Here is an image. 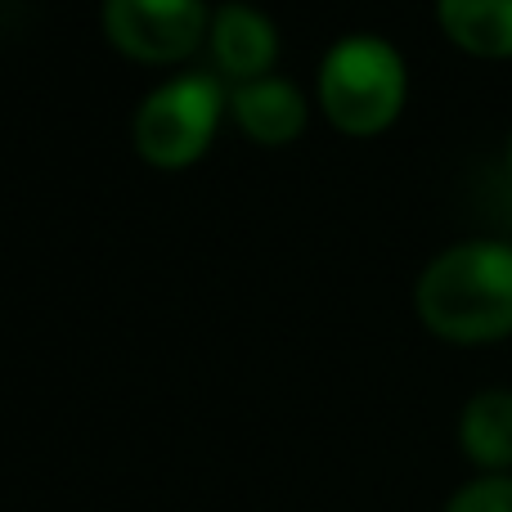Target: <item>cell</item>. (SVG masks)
<instances>
[{
	"instance_id": "5",
	"label": "cell",
	"mask_w": 512,
	"mask_h": 512,
	"mask_svg": "<svg viewBox=\"0 0 512 512\" xmlns=\"http://www.w3.org/2000/svg\"><path fill=\"white\" fill-rule=\"evenodd\" d=\"M207 41H212V59L221 63V72L234 77L239 86L270 77L274 59H279V32H274V23L256 5H243V0H225L216 9Z\"/></svg>"
},
{
	"instance_id": "2",
	"label": "cell",
	"mask_w": 512,
	"mask_h": 512,
	"mask_svg": "<svg viewBox=\"0 0 512 512\" xmlns=\"http://www.w3.org/2000/svg\"><path fill=\"white\" fill-rule=\"evenodd\" d=\"M409 95L405 59L369 32L342 36L319 63V108L342 135H378L400 117Z\"/></svg>"
},
{
	"instance_id": "6",
	"label": "cell",
	"mask_w": 512,
	"mask_h": 512,
	"mask_svg": "<svg viewBox=\"0 0 512 512\" xmlns=\"http://www.w3.org/2000/svg\"><path fill=\"white\" fill-rule=\"evenodd\" d=\"M230 113L256 144H292L306 131V95L283 77L248 81L230 95Z\"/></svg>"
},
{
	"instance_id": "3",
	"label": "cell",
	"mask_w": 512,
	"mask_h": 512,
	"mask_svg": "<svg viewBox=\"0 0 512 512\" xmlns=\"http://www.w3.org/2000/svg\"><path fill=\"white\" fill-rule=\"evenodd\" d=\"M225 113V90L207 72H180L162 81L131 122V140L149 167L180 171L207 153L216 135V122Z\"/></svg>"
},
{
	"instance_id": "1",
	"label": "cell",
	"mask_w": 512,
	"mask_h": 512,
	"mask_svg": "<svg viewBox=\"0 0 512 512\" xmlns=\"http://www.w3.org/2000/svg\"><path fill=\"white\" fill-rule=\"evenodd\" d=\"M414 310L445 342H499L512 333V243L472 239L432 256L414 288Z\"/></svg>"
},
{
	"instance_id": "8",
	"label": "cell",
	"mask_w": 512,
	"mask_h": 512,
	"mask_svg": "<svg viewBox=\"0 0 512 512\" xmlns=\"http://www.w3.org/2000/svg\"><path fill=\"white\" fill-rule=\"evenodd\" d=\"M445 36L477 59H512V0H436Z\"/></svg>"
},
{
	"instance_id": "7",
	"label": "cell",
	"mask_w": 512,
	"mask_h": 512,
	"mask_svg": "<svg viewBox=\"0 0 512 512\" xmlns=\"http://www.w3.org/2000/svg\"><path fill=\"white\" fill-rule=\"evenodd\" d=\"M459 445L486 477L512 472V391L508 387H486L463 405Z\"/></svg>"
},
{
	"instance_id": "10",
	"label": "cell",
	"mask_w": 512,
	"mask_h": 512,
	"mask_svg": "<svg viewBox=\"0 0 512 512\" xmlns=\"http://www.w3.org/2000/svg\"><path fill=\"white\" fill-rule=\"evenodd\" d=\"M508 176H512V135H508Z\"/></svg>"
},
{
	"instance_id": "4",
	"label": "cell",
	"mask_w": 512,
	"mask_h": 512,
	"mask_svg": "<svg viewBox=\"0 0 512 512\" xmlns=\"http://www.w3.org/2000/svg\"><path fill=\"white\" fill-rule=\"evenodd\" d=\"M104 32L135 63H180L207 41L203 0H104Z\"/></svg>"
},
{
	"instance_id": "9",
	"label": "cell",
	"mask_w": 512,
	"mask_h": 512,
	"mask_svg": "<svg viewBox=\"0 0 512 512\" xmlns=\"http://www.w3.org/2000/svg\"><path fill=\"white\" fill-rule=\"evenodd\" d=\"M445 512H512V472L477 477L450 495Z\"/></svg>"
}]
</instances>
